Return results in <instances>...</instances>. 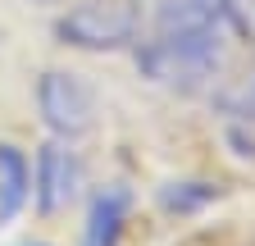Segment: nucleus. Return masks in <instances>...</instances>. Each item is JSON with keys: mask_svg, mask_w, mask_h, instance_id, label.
<instances>
[{"mask_svg": "<svg viewBox=\"0 0 255 246\" xmlns=\"http://www.w3.org/2000/svg\"><path fill=\"white\" fill-rule=\"evenodd\" d=\"M223 37H228L223 0H164L146 50V69L164 82H196L219 64Z\"/></svg>", "mask_w": 255, "mask_h": 246, "instance_id": "f257e3e1", "label": "nucleus"}, {"mask_svg": "<svg viewBox=\"0 0 255 246\" xmlns=\"http://www.w3.org/2000/svg\"><path fill=\"white\" fill-rule=\"evenodd\" d=\"M41 114L55 132L78 137L91 123V91L73 73H46L41 78Z\"/></svg>", "mask_w": 255, "mask_h": 246, "instance_id": "f03ea898", "label": "nucleus"}, {"mask_svg": "<svg viewBox=\"0 0 255 246\" xmlns=\"http://www.w3.org/2000/svg\"><path fill=\"white\" fill-rule=\"evenodd\" d=\"M78 178H82V169H78V155L64 141H50L46 150H41V160H37V205L50 214V210H64L73 201V192H78Z\"/></svg>", "mask_w": 255, "mask_h": 246, "instance_id": "7ed1b4c3", "label": "nucleus"}, {"mask_svg": "<svg viewBox=\"0 0 255 246\" xmlns=\"http://www.w3.org/2000/svg\"><path fill=\"white\" fill-rule=\"evenodd\" d=\"M64 37H73L78 46H119L128 37V18L101 5H82L78 14L64 18Z\"/></svg>", "mask_w": 255, "mask_h": 246, "instance_id": "20e7f679", "label": "nucleus"}, {"mask_svg": "<svg viewBox=\"0 0 255 246\" xmlns=\"http://www.w3.org/2000/svg\"><path fill=\"white\" fill-rule=\"evenodd\" d=\"M123 219H128V192L123 187H105L87 210L82 246H114L119 233H123Z\"/></svg>", "mask_w": 255, "mask_h": 246, "instance_id": "39448f33", "label": "nucleus"}, {"mask_svg": "<svg viewBox=\"0 0 255 246\" xmlns=\"http://www.w3.org/2000/svg\"><path fill=\"white\" fill-rule=\"evenodd\" d=\"M27 187H32V173H27V160L9 141H0V228H5L14 214L23 210L27 201Z\"/></svg>", "mask_w": 255, "mask_h": 246, "instance_id": "423d86ee", "label": "nucleus"}]
</instances>
